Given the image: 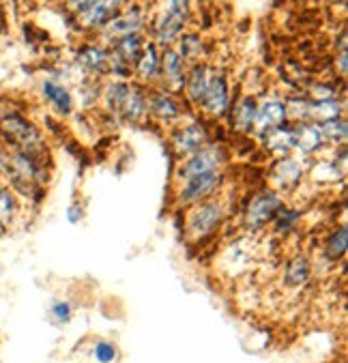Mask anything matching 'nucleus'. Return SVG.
Here are the masks:
<instances>
[{"mask_svg":"<svg viewBox=\"0 0 348 363\" xmlns=\"http://www.w3.org/2000/svg\"><path fill=\"white\" fill-rule=\"evenodd\" d=\"M80 65L91 71V74L103 76L110 71V62H112V52L103 45H84L78 54Z\"/></svg>","mask_w":348,"mask_h":363,"instance_id":"obj_21","label":"nucleus"},{"mask_svg":"<svg viewBox=\"0 0 348 363\" xmlns=\"http://www.w3.org/2000/svg\"><path fill=\"white\" fill-rule=\"evenodd\" d=\"M310 97H312V101L337 99V95H335V89H333V86H329V84H325V82H320V84H314V86H312V91H310Z\"/></svg>","mask_w":348,"mask_h":363,"instance_id":"obj_35","label":"nucleus"},{"mask_svg":"<svg viewBox=\"0 0 348 363\" xmlns=\"http://www.w3.org/2000/svg\"><path fill=\"white\" fill-rule=\"evenodd\" d=\"M305 174H308V160L299 155H284L277 157L269 179H271V187L284 196L297 191L303 185Z\"/></svg>","mask_w":348,"mask_h":363,"instance_id":"obj_6","label":"nucleus"},{"mask_svg":"<svg viewBox=\"0 0 348 363\" xmlns=\"http://www.w3.org/2000/svg\"><path fill=\"white\" fill-rule=\"evenodd\" d=\"M41 95H43V99L52 106V110L58 116H69V114L74 112V97L58 80L45 78L41 82Z\"/></svg>","mask_w":348,"mask_h":363,"instance_id":"obj_17","label":"nucleus"},{"mask_svg":"<svg viewBox=\"0 0 348 363\" xmlns=\"http://www.w3.org/2000/svg\"><path fill=\"white\" fill-rule=\"evenodd\" d=\"M208 80H211V69H208L204 62H193L191 69L185 74V97L193 104V106H202L206 89H208Z\"/></svg>","mask_w":348,"mask_h":363,"instance_id":"obj_16","label":"nucleus"},{"mask_svg":"<svg viewBox=\"0 0 348 363\" xmlns=\"http://www.w3.org/2000/svg\"><path fill=\"white\" fill-rule=\"evenodd\" d=\"M264 149L277 157H284V155H293L295 153V125H280L271 129L264 138Z\"/></svg>","mask_w":348,"mask_h":363,"instance_id":"obj_18","label":"nucleus"},{"mask_svg":"<svg viewBox=\"0 0 348 363\" xmlns=\"http://www.w3.org/2000/svg\"><path fill=\"white\" fill-rule=\"evenodd\" d=\"M256 110L258 104L254 97H241L239 104L232 110V125L241 133H252L256 127Z\"/></svg>","mask_w":348,"mask_h":363,"instance_id":"obj_25","label":"nucleus"},{"mask_svg":"<svg viewBox=\"0 0 348 363\" xmlns=\"http://www.w3.org/2000/svg\"><path fill=\"white\" fill-rule=\"evenodd\" d=\"M187 16H189V11H185V9L164 7L157 13L155 26H153V35H155V41H157L155 45L168 48L170 43H174L183 35V30H185Z\"/></svg>","mask_w":348,"mask_h":363,"instance_id":"obj_9","label":"nucleus"},{"mask_svg":"<svg viewBox=\"0 0 348 363\" xmlns=\"http://www.w3.org/2000/svg\"><path fill=\"white\" fill-rule=\"evenodd\" d=\"M0 135L5 138L9 149L47 160V147L41 129L35 123H30L24 114L13 110L0 112Z\"/></svg>","mask_w":348,"mask_h":363,"instance_id":"obj_2","label":"nucleus"},{"mask_svg":"<svg viewBox=\"0 0 348 363\" xmlns=\"http://www.w3.org/2000/svg\"><path fill=\"white\" fill-rule=\"evenodd\" d=\"M226 220H228V202L222 194L204 202H198L189 206L185 213V224H183L185 239L193 245H202L204 241L215 237V233H220Z\"/></svg>","mask_w":348,"mask_h":363,"instance_id":"obj_1","label":"nucleus"},{"mask_svg":"<svg viewBox=\"0 0 348 363\" xmlns=\"http://www.w3.org/2000/svg\"><path fill=\"white\" fill-rule=\"evenodd\" d=\"M125 0H93V3L78 13V22L86 30H97L103 28L116 13L123 11Z\"/></svg>","mask_w":348,"mask_h":363,"instance_id":"obj_11","label":"nucleus"},{"mask_svg":"<svg viewBox=\"0 0 348 363\" xmlns=\"http://www.w3.org/2000/svg\"><path fill=\"white\" fill-rule=\"evenodd\" d=\"M346 250H348V228H346V222H342L339 226H335L327 239H325V258L331 260V262H337L346 256Z\"/></svg>","mask_w":348,"mask_h":363,"instance_id":"obj_26","label":"nucleus"},{"mask_svg":"<svg viewBox=\"0 0 348 363\" xmlns=\"http://www.w3.org/2000/svg\"><path fill=\"white\" fill-rule=\"evenodd\" d=\"M202 112L211 118H222L228 114L230 108V86L222 71H211V80H208V89L202 101Z\"/></svg>","mask_w":348,"mask_h":363,"instance_id":"obj_7","label":"nucleus"},{"mask_svg":"<svg viewBox=\"0 0 348 363\" xmlns=\"http://www.w3.org/2000/svg\"><path fill=\"white\" fill-rule=\"evenodd\" d=\"M64 217H67V222L69 224H80L82 220H84V206L80 204V202H72L67 206V213H64Z\"/></svg>","mask_w":348,"mask_h":363,"instance_id":"obj_36","label":"nucleus"},{"mask_svg":"<svg viewBox=\"0 0 348 363\" xmlns=\"http://www.w3.org/2000/svg\"><path fill=\"white\" fill-rule=\"evenodd\" d=\"M145 48V39L142 35H129V37H123L118 41H114V50H112V62H120V65H135L137 56H140Z\"/></svg>","mask_w":348,"mask_h":363,"instance_id":"obj_23","label":"nucleus"},{"mask_svg":"<svg viewBox=\"0 0 348 363\" xmlns=\"http://www.w3.org/2000/svg\"><path fill=\"white\" fill-rule=\"evenodd\" d=\"M284 106H286V118L288 121H295L297 125L299 123H310L312 99H308V97H288L284 101Z\"/></svg>","mask_w":348,"mask_h":363,"instance_id":"obj_32","label":"nucleus"},{"mask_svg":"<svg viewBox=\"0 0 348 363\" xmlns=\"http://www.w3.org/2000/svg\"><path fill=\"white\" fill-rule=\"evenodd\" d=\"M93 3V0H64V5H67V9L72 11V13H82L89 5Z\"/></svg>","mask_w":348,"mask_h":363,"instance_id":"obj_38","label":"nucleus"},{"mask_svg":"<svg viewBox=\"0 0 348 363\" xmlns=\"http://www.w3.org/2000/svg\"><path fill=\"white\" fill-rule=\"evenodd\" d=\"M224 183H226L224 170L191 177L187 181L174 183V204L179 208H189L198 202H204L208 198L222 194Z\"/></svg>","mask_w":348,"mask_h":363,"instance_id":"obj_5","label":"nucleus"},{"mask_svg":"<svg viewBox=\"0 0 348 363\" xmlns=\"http://www.w3.org/2000/svg\"><path fill=\"white\" fill-rule=\"evenodd\" d=\"M191 0H164V7H172V9H185L189 11Z\"/></svg>","mask_w":348,"mask_h":363,"instance_id":"obj_39","label":"nucleus"},{"mask_svg":"<svg viewBox=\"0 0 348 363\" xmlns=\"http://www.w3.org/2000/svg\"><path fill=\"white\" fill-rule=\"evenodd\" d=\"M301 217H303V213L299 208L284 204L280 211H277V215L273 217V222H271L273 235H277V237H288L299 226Z\"/></svg>","mask_w":348,"mask_h":363,"instance_id":"obj_27","label":"nucleus"},{"mask_svg":"<svg viewBox=\"0 0 348 363\" xmlns=\"http://www.w3.org/2000/svg\"><path fill=\"white\" fill-rule=\"evenodd\" d=\"M288 123L286 118V106L280 97H269L264 99L262 104H258V110H256V127H254V133L264 138L271 129L280 127Z\"/></svg>","mask_w":348,"mask_h":363,"instance_id":"obj_13","label":"nucleus"},{"mask_svg":"<svg viewBox=\"0 0 348 363\" xmlns=\"http://www.w3.org/2000/svg\"><path fill=\"white\" fill-rule=\"evenodd\" d=\"M325 147L322 135H320V127L316 123H299L295 125V155L310 160L316 153H320V149Z\"/></svg>","mask_w":348,"mask_h":363,"instance_id":"obj_15","label":"nucleus"},{"mask_svg":"<svg viewBox=\"0 0 348 363\" xmlns=\"http://www.w3.org/2000/svg\"><path fill=\"white\" fill-rule=\"evenodd\" d=\"M335 69L339 71L342 78H346V71H348V48H342L339 54L335 56Z\"/></svg>","mask_w":348,"mask_h":363,"instance_id":"obj_37","label":"nucleus"},{"mask_svg":"<svg viewBox=\"0 0 348 363\" xmlns=\"http://www.w3.org/2000/svg\"><path fill=\"white\" fill-rule=\"evenodd\" d=\"M176 41H179L176 54L185 62H200V56H202V50H204L200 35H196V33H183Z\"/></svg>","mask_w":348,"mask_h":363,"instance_id":"obj_31","label":"nucleus"},{"mask_svg":"<svg viewBox=\"0 0 348 363\" xmlns=\"http://www.w3.org/2000/svg\"><path fill=\"white\" fill-rule=\"evenodd\" d=\"M147 104H149V114L162 125H174L183 118L181 104L168 91H153L151 95H147Z\"/></svg>","mask_w":348,"mask_h":363,"instance_id":"obj_14","label":"nucleus"},{"mask_svg":"<svg viewBox=\"0 0 348 363\" xmlns=\"http://www.w3.org/2000/svg\"><path fill=\"white\" fill-rule=\"evenodd\" d=\"M185 60L176 54L174 48H164L159 54V76L164 78V84L168 93H181L185 86Z\"/></svg>","mask_w":348,"mask_h":363,"instance_id":"obj_12","label":"nucleus"},{"mask_svg":"<svg viewBox=\"0 0 348 363\" xmlns=\"http://www.w3.org/2000/svg\"><path fill=\"white\" fill-rule=\"evenodd\" d=\"M127 123L131 125H137V123H142L147 116H149V104H147V93L142 86H133L131 84V91L125 99V106L120 110V114Z\"/></svg>","mask_w":348,"mask_h":363,"instance_id":"obj_20","label":"nucleus"},{"mask_svg":"<svg viewBox=\"0 0 348 363\" xmlns=\"http://www.w3.org/2000/svg\"><path fill=\"white\" fill-rule=\"evenodd\" d=\"M93 359H95L97 363H116V359H118V348H116V344H112V342H108V340L95 342V346H93Z\"/></svg>","mask_w":348,"mask_h":363,"instance_id":"obj_33","label":"nucleus"},{"mask_svg":"<svg viewBox=\"0 0 348 363\" xmlns=\"http://www.w3.org/2000/svg\"><path fill=\"white\" fill-rule=\"evenodd\" d=\"M312 277V262L308 256L297 254L293 258L286 260L284 269H282V284L291 290L303 288Z\"/></svg>","mask_w":348,"mask_h":363,"instance_id":"obj_19","label":"nucleus"},{"mask_svg":"<svg viewBox=\"0 0 348 363\" xmlns=\"http://www.w3.org/2000/svg\"><path fill=\"white\" fill-rule=\"evenodd\" d=\"M208 142L211 140H208V131L202 123H187V125L176 127L170 133V147H172L174 155H179V157H187V155L196 153Z\"/></svg>","mask_w":348,"mask_h":363,"instance_id":"obj_8","label":"nucleus"},{"mask_svg":"<svg viewBox=\"0 0 348 363\" xmlns=\"http://www.w3.org/2000/svg\"><path fill=\"white\" fill-rule=\"evenodd\" d=\"M284 196L280 191H275L273 187H262L258 191H254L247 202H245V208H243V228L254 235V233H260L262 228H266L273 217L277 215L284 206Z\"/></svg>","mask_w":348,"mask_h":363,"instance_id":"obj_3","label":"nucleus"},{"mask_svg":"<svg viewBox=\"0 0 348 363\" xmlns=\"http://www.w3.org/2000/svg\"><path fill=\"white\" fill-rule=\"evenodd\" d=\"M320 127V135H322V142H329L331 147H346V138H348V123L344 116L335 118V121H329V123H322L318 125Z\"/></svg>","mask_w":348,"mask_h":363,"instance_id":"obj_30","label":"nucleus"},{"mask_svg":"<svg viewBox=\"0 0 348 363\" xmlns=\"http://www.w3.org/2000/svg\"><path fill=\"white\" fill-rule=\"evenodd\" d=\"M228 164V153L222 144L208 142L202 149H198L196 153L181 157L179 166L174 168V183L187 181L191 177H200V174H208V172H218L224 170Z\"/></svg>","mask_w":348,"mask_h":363,"instance_id":"obj_4","label":"nucleus"},{"mask_svg":"<svg viewBox=\"0 0 348 363\" xmlns=\"http://www.w3.org/2000/svg\"><path fill=\"white\" fill-rule=\"evenodd\" d=\"M145 26V13L140 7H131L127 11H120L116 13L101 30H103V37L108 41H118L123 37H129V35H137Z\"/></svg>","mask_w":348,"mask_h":363,"instance_id":"obj_10","label":"nucleus"},{"mask_svg":"<svg viewBox=\"0 0 348 363\" xmlns=\"http://www.w3.org/2000/svg\"><path fill=\"white\" fill-rule=\"evenodd\" d=\"M129 91H131V84H127V82H123V80L110 82V84L103 89V93H101V99H103L106 110H108L110 114L118 116L120 110H123V106H125V99H127Z\"/></svg>","mask_w":348,"mask_h":363,"instance_id":"obj_28","label":"nucleus"},{"mask_svg":"<svg viewBox=\"0 0 348 363\" xmlns=\"http://www.w3.org/2000/svg\"><path fill=\"white\" fill-rule=\"evenodd\" d=\"M22 200L20 196L5 183H0V230H7L20 215Z\"/></svg>","mask_w":348,"mask_h":363,"instance_id":"obj_24","label":"nucleus"},{"mask_svg":"<svg viewBox=\"0 0 348 363\" xmlns=\"http://www.w3.org/2000/svg\"><path fill=\"white\" fill-rule=\"evenodd\" d=\"M47 312H50V318L54 323H58V325H67L69 320H72V316H74L72 303H69V301H60V299L52 301Z\"/></svg>","mask_w":348,"mask_h":363,"instance_id":"obj_34","label":"nucleus"},{"mask_svg":"<svg viewBox=\"0 0 348 363\" xmlns=\"http://www.w3.org/2000/svg\"><path fill=\"white\" fill-rule=\"evenodd\" d=\"M135 74L142 82H153L159 78V50L155 43H145L140 56L135 60Z\"/></svg>","mask_w":348,"mask_h":363,"instance_id":"obj_22","label":"nucleus"},{"mask_svg":"<svg viewBox=\"0 0 348 363\" xmlns=\"http://www.w3.org/2000/svg\"><path fill=\"white\" fill-rule=\"evenodd\" d=\"M344 114V104L339 99H322V101H312L310 106V123L322 125L329 121H335Z\"/></svg>","mask_w":348,"mask_h":363,"instance_id":"obj_29","label":"nucleus"}]
</instances>
